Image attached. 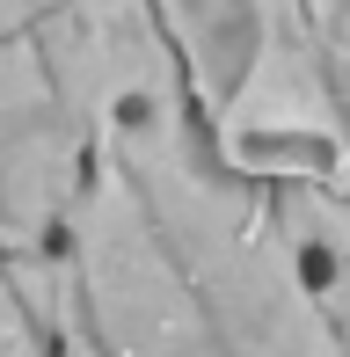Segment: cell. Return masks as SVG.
I'll return each mask as SVG.
<instances>
[{
	"instance_id": "8992f818",
	"label": "cell",
	"mask_w": 350,
	"mask_h": 357,
	"mask_svg": "<svg viewBox=\"0 0 350 357\" xmlns=\"http://www.w3.org/2000/svg\"><path fill=\"white\" fill-rule=\"evenodd\" d=\"M0 357H59L52 321H44L37 291H29V270L0 248Z\"/></svg>"
},
{
	"instance_id": "52a82bcc",
	"label": "cell",
	"mask_w": 350,
	"mask_h": 357,
	"mask_svg": "<svg viewBox=\"0 0 350 357\" xmlns=\"http://www.w3.org/2000/svg\"><path fill=\"white\" fill-rule=\"evenodd\" d=\"M52 8H59V0H0V37H15V29H37Z\"/></svg>"
},
{
	"instance_id": "7a4b0ae2",
	"label": "cell",
	"mask_w": 350,
	"mask_h": 357,
	"mask_svg": "<svg viewBox=\"0 0 350 357\" xmlns=\"http://www.w3.org/2000/svg\"><path fill=\"white\" fill-rule=\"evenodd\" d=\"M190 109L241 175H328L336 95L307 0H153Z\"/></svg>"
},
{
	"instance_id": "277c9868",
	"label": "cell",
	"mask_w": 350,
	"mask_h": 357,
	"mask_svg": "<svg viewBox=\"0 0 350 357\" xmlns=\"http://www.w3.org/2000/svg\"><path fill=\"white\" fill-rule=\"evenodd\" d=\"M95 168V124L29 29L0 37V248L37 263L59 248Z\"/></svg>"
},
{
	"instance_id": "3957f363",
	"label": "cell",
	"mask_w": 350,
	"mask_h": 357,
	"mask_svg": "<svg viewBox=\"0 0 350 357\" xmlns=\"http://www.w3.org/2000/svg\"><path fill=\"white\" fill-rule=\"evenodd\" d=\"M22 270L59 357H234L102 146L59 248Z\"/></svg>"
},
{
	"instance_id": "6da1fadb",
	"label": "cell",
	"mask_w": 350,
	"mask_h": 357,
	"mask_svg": "<svg viewBox=\"0 0 350 357\" xmlns=\"http://www.w3.org/2000/svg\"><path fill=\"white\" fill-rule=\"evenodd\" d=\"M95 146L124 168L183 284L234 357H350L263 175H241L190 109L183 73L124 95Z\"/></svg>"
},
{
	"instance_id": "5b68a950",
	"label": "cell",
	"mask_w": 350,
	"mask_h": 357,
	"mask_svg": "<svg viewBox=\"0 0 350 357\" xmlns=\"http://www.w3.org/2000/svg\"><path fill=\"white\" fill-rule=\"evenodd\" d=\"M307 8H314V37H321L328 95H336V168H328V183L350 190V0H307Z\"/></svg>"
}]
</instances>
